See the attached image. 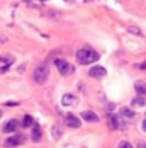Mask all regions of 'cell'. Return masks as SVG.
Masks as SVG:
<instances>
[{
  "label": "cell",
  "mask_w": 146,
  "mask_h": 148,
  "mask_svg": "<svg viewBox=\"0 0 146 148\" xmlns=\"http://www.w3.org/2000/svg\"><path fill=\"white\" fill-rule=\"evenodd\" d=\"M32 124H34V119H32V116L26 114V116H24V119H22V126H24V128H31Z\"/></svg>",
  "instance_id": "15"
},
{
  "label": "cell",
  "mask_w": 146,
  "mask_h": 148,
  "mask_svg": "<svg viewBox=\"0 0 146 148\" xmlns=\"http://www.w3.org/2000/svg\"><path fill=\"white\" fill-rule=\"evenodd\" d=\"M24 143V138L20 134H15V136H10L7 141H5V147H19Z\"/></svg>",
  "instance_id": "6"
},
{
  "label": "cell",
  "mask_w": 146,
  "mask_h": 148,
  "mask_svg": "<svg viewBox=\"0 0 146 148\" xmlns=\"http://www.w3.org/2000/svg\"><path fill=\"white\" fill-rule=\"evenodd\" d=\"M132 107H145L146 106V97L145 95H138L136 99H132Z\"/></svg>",
  "instance_id": "13"
},
{
  "label": "cell",
  "mask_w": 146,
  "mask_h": 148,
  "mask_svg": "<svg viewBox=\"0 0 146 148\" xmlns=\"http://www.w3.org/2000/svg\"><path fill=\"white\" fill-rule=\"evenodd\" d=\"M41 2H46V0H41Z\"/></svg>",
  "instance_id": "25"
},
{
  "label": "cell",
  "mask_w": 146,
  "mask_h": 148,
  "mask_svg": "<svg viewBox=\"0 0 146 148\" xmlns=\"http://www.w3.org/2000/svg\"><path fill=\"white\" fill-rule=\"evenodd\" d=\"M48 77H49V70H48V66H46L44 63L38 65L36 70H34V82L39 84V85H43V84H46Z\"/></svg>",
  "instance_id": "2"
},
{
  "label": "cell",
  "mask_w": 146,
  "mask_h": 148,
  "mask_svg": "<svg viewBox=\"0 0 146 148\" xmlns=\"http://www.w3.org/2000/svg\"><path fill=\"white\" fill-rule=\"evenodd\" d=\"M88 75H90L92 78H102V77H105V75H107V70H105L104 66L95 65V66H92V68H90Z\"/></svg>",
  "instance_id": "5"
},
{
  "label": "cell",
  "mask_w": 146,
  "mask_h": 148,
  "mask_svg": "<svg viewBox=\"0 0 146 148\" xmlns=\"http://www.w3.org/2000/svg\"><path fill=\"white\" fill-rule=\"evenodd\" d=\"M107 124H109V128L111 130H124V123H122V119L121 116H116V114H107Z\"/></svg>",
  "instance_id": "3"
},
{
  "label": "cell",
  "mask_w": 146,
  "mask_h": 148,
  "mask_svg": "<svg viewBox=\"0 0 146 148\" xmlns=\"http://www.w3.org/2000/svg\"><path fill=\"white\" fill-rule=\"evenodd\" d=\"M65 123L70 128H80V119L76 118V116H73V114H66L65 116Z\"/></svg>",
  "instance_id": "9"
},
{
  "label": "cell",
  "mask_w": 146,
  "mask_h": 148,
  "mask_svg": "<svg viewBox=\"0 0 146 148\" xmlns=\"http://www.w3.org/2000/svg\"><path fill=\"white\" fill-rule=\"evenodd\" d=\"M82 118L85 119L87 123H97V121H99V116H97L95 112H92V111H85V112H82Z\"/></svg>",
  "instance_id": "10"
},
{
  "label": "cell",
  "mask_w": 146,
  "mask_h": 148,
  "mask_svg": "<svg viewBox=\"0 0 146 148\" xmlns=\"http://www.w3.org/2000/svg\"><path fill=\"white\" fill-rule=\"evenodd\" d=\"M76 102V97L72 95V94H66V95H63V99H61V104L63 106H75Z\"/></svg>",
  "instance_id": "12"
},
{
  "label": "cell",
  "mask_w": 146,
  "mask_h": 148,
  "mask_svg": "<svg viewBox=\"0 0 146 148\" xmlns=\"http://www.w3.org/2000/svg\"><path fill=\"white\" fill-rule=\"evenodd\" d=\"M128 32H131L134 36H143V31L139 27H136V26H128Z\"/></svg>",
  "instance_id": "16"
},
{
  "label": "cell",
  "mask_w": 146,
  "mask_h": 148,
  "mask_svg": "<svg viewBox=\"0 0 146 148\" xmlns=\"http://www.w3.org/2000/svg\"><path fill=\"white\" fill-rule=\"evenodd\" d=\"M145 116H146V114H145Z\"/></svg>",
  "instance_id": "26"
},
{
  "label": "cell",
  "mask_w": 146,
  "mask_h": 148,
  "mask_svg": "<svg viewBox=\"0 0 146 148\" xmlns=\"http://www.w3.org/2000/svg\"><path fill=\"white\" fill-rule=\"evenodd\" d=\"M138 147H139V148H146V141H141V143H139Z\"/></svg>",
  "instance_id": "21"
},
{
  "label": "cell",
  "mask_w": 146,
  "mask_h": 148,
  "mask_svg": "<svg viewBox=\"0 0 146 148\" xmlns=\"http://www.w3.org/2000/svg\"><path fill=\"white\" fill-rule=\"evenodd\" d=\"M41 136H43V133H41L39 124H32V140H34V141H39Z\"/></svg>",
  "instance_id": "14"
},
{
  "label": "cell",
  "mask_w": 146,
  "mask_h": 148,
  "mask_svg": "<svg viewBox=\"0 0 146 148\" xmlns=\"http://www.w3.org/2000/svg\"><path fill=\"white\" fill-rule=\"evenodd\" d=\"M53 131H55V136L59 138V131H58V126H53Z\"/></svg>",
  "instance_id": "19"
},
{
  "label": "cell",
  "mask_w": 146,
  "mask_h": 148,
  "mask_svg": "<svg viewBox=\"0 0 146 148\" xmlns=\"http://www.w3.org/2000/svg\"><path fill=\"white\" fill-rule=\"evenodd\" d=\"M46 15L48 17H55V19H61V14H58V12H46Z\"/></svg>",
  "instance_id": "18"
},
{
  "label": "cell",
  "mask_w": 146,
  "mask_h": 148,
  "mask_svg": "<svg viewBox=\"0 0 146 148\" xmlns=\"http://www.w3.org/2000/svg\"><path fill=\"white\" fill-rule=\"evenodd\" d=\"M134 90L138 95H145L146 97V82H136L134 84Z\"/></svg>",
  "instance_id": "11"
},
{
  "label": "cell",
  "mask_w": 146,
  "mask_h": 148,
  "mask_svg": "<svg viewBox=\"0 0 146 148\" xmlns=\"http://www.w3.org/2000/svg\"><path fill=\"white\" fill-rule=\"evenodd\" d=\"M97 60H99V53L90 48H82L80 51H76V61L80 65H90Z\"/></svg>",
  "instance_id": "1"
},
{
  "label": "cell",
  "mask_w": 146,
  "mask_h": 148,
  "mask_svg": "<svg viewBox=\"0 0 146 148\" xmlns=\"http://www.w3.org/2000/svg\"><path fill=\"white\" fill-rule=\"evenodd\" d=\"M17 104L19 102H5V106H7V107H15Z\"/></svg>",
  "instance_id": "20"
},
{
  "label": "cell",
  "mask_w": 146,
  "mask_h": 148,
  "mask_svg": "<svg viewBox=\"0 0 146 148\" xmlns=\"http://www.w3.org/2000/svg\"><path fill=\"white\" fill-rule=\"evenodd\" d=\"M55 65H56V68L59 70V73L61 75H70L73 73V66L66 61V60H63V58H58V60H55Z\"/></svg>",
  "instance_id": "4"
},
{
  "label": "cell",
  "mask_w": 146,
  "mask_h": 148,
  "mask_svg": "<svg viewBox=\"0 0 146 148\" xmlns=\"http://www.w3.org/2000/svg\"><path fill=\"white\" fill-rule=\"evenodd\" d=\"M121 118L126 119V121H134L136 119V114H134V111L129 109V107H121Z\"/></svg>",
  "instance_id": "8"
},
{
  "label": "cell",
  "mask_w": 146,
  "mask_h": 148,
  "mask_svg": "<svg viewBox=\"0 0 146 148\" xmlns=\"http://www.w3.org/2000/svg\"><path fill=\"white\" fill-rule=\"evenodd\" d=\"M17 126H19L17 119H10V121H7V123L3 124L2 131H3V133H14L15 130H17Z\"/></svg>",
  "instance_id": "7"
},
{
  "label": "cell",
  "mask_w": 146,
  "mask_h": 148,
  "mask_svg": "<svg viewBox=\"0 0 146 148\" xmlns=\"http://www.w3.org/2000/svg\"><path fill=\"white\" fill-rule=\"evenodd\" d=\"M3 41H5V38H2V36H0V43H3Z\"/></svg>",
  "instance_id": "23"
},
{
  "label": "cell",
  "mask_w": 146,
  "mask_h": 148,
  "mask_svg": "<svg viewBox=\"0 0 146 148\" xmlns=\"http://www.w3.org/2000/svg\"><path fill=\"white\" fill-rule=\"evenodd\" d=\"M141 128H143V131H145V133H146V119H145V121H143V126H141Z\"/></svg>",
  "instance_id": "22"
},
{
  "label": "cell",
  "mask_w": 146,
  "mask_h": 148,
  "mask_svg": "<svg viewBox=\"0 0 146 148\" xmlns=\"http://www.w3.org/2000/svg\"><path fill=\"white\" fill-rule=\"evenodd\" d=\"M0 118H2V112H0Z\"/></svg>",
  "instance_id": "24"
},
{
  "label": "cell",
  "mask_w": 146,
  "mask_h": 148,
  "mask_svg": "<svg viewBox=\"0 0 146 148\" xmlns=\"http://www.w3.org/2000/svg\"><path fill=\"white\" fill-rule=\"evenodd\" d=\"M119 148H131L132 145L129 143V141H126V140H122V141H119V145H117Z\"/></svg>",
  "instance_id": "17"
}]
</instances>
